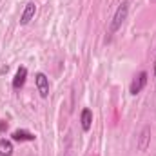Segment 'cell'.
<instances>
[{
    "label": "cell",
    "mask_w": 156,
    "mask_h": 156,
    "mask_svg": "<svg viewBox=\"0 0 156 156\" xmlns=\"http://www.w3.org/2000/svg\"><path fill=\"white\" fill-rule=\"evenodd\" d=\"M13 154V144L5 138H0V156H11Z\"/></svg>",
    "instance_id": "cell-9"
},
{
    "label": "cell",
    "mask_w": 156,
    "mask_h": 156,
    "mask_svg": "<svg viewBox=\"0 0 156 156\" xmlns=\"http://www.w3.org/2000/svg\"><path fill=\"white\" fill-rule=\"evenodd\" d=\"M11 136H13L15 142H33L35 140V134L29 133V131H26V129H16Z\"/></svg>",
    "instance_id": "cell-8"
},
{
    "label": "cell",
    "mask_w": 156,
    "mask_h": 156,
    "mask_svg": "<svg viewBox=\"0 0 156 156\" xmlns=\"http://www.w3.org/2000/svg\"><path fill=\"white\" fill-rule=\"evenodd\" d=\"M26 78H27V69L22 66L16 69L15 73V78H13V89H22L24 83H26Z\"/></svg>",
    "instance_id": "cell-7"
},
{
    "label": "cell",
    "mask_w": 156,
    "mask_h": 156,
    "mask_svg": "<svg viewBox=\"0 0 156 156\" xmlns=\"http://www.w3.org/2000/svg\"><path fill=\"white\" fill-rule=\"evenodd\" d=\"M154 78H156V60H154Z\"/></svg>",
    "instance_id": "cell-11"
},
{
    "label": "cell",
    "mask_w": 156,
    "mask_h": 156,
    "mask_svg": "<svg viewBox=\"0 0 156 156\" xmlns=\"http://www.w3.org/2000/svg\"><path fill=\"white\" fill-rule=\"evenodd\" d=\"M35 85H37V91L40 93L42 98H47V96H49V78L45 76L44 73H37V76H35Z\"/></svg>",
    "instance_id": "cell-3"
},
{
    "label": "cell",
    "mask_w": 156,
    "mask_h": 156,
    "mask_svg": "<svg viewBox=\"0 0 156 156\" xmlns=\"http://www.w3.org/2000/svg\"><path fill=\"white\" fill-rule=\"evenodd\" d=\"M80 125H82V129L85 131V133H89L91 131V127H93V111L91 109H82V113H80Z\"/></svg>",
    "instance_id": "cell-6"
},
{
    "label": "cell",
    "mask_w": 156,
    "mask_h": 156,
    "mask_svg": "<svg viewBox=\"0 0 156 156\" xmlns=\"http://www.w3.org/2000/svg\"><path fill=\"white\" fill-rule=\"evenodd\" d=\"M147 71H140L138 73V76H134V80L131 82V85H129V93L133 94V96H136V94H140L142 91H144V87L147 85Z\"/></svg>",
    "instance_id": "cell-2"
},
{
    "label": "cell",
    "mask_w": 156,
    "mask_h": 156,
    "mask_svg": "<svg viewBox=\"0 0 156 156\" xmlns=\"http://www.w3.org/2000/svg\"><path fill=\"white\" fill-rule=\"evenodd\" d=\"M4 129H7V122H4V120H0V133H2Z\"/></svg>",
    "instance_id": "cell-10"
},
{
    "label": "cell",
    "mask_w": 156,
    "mask_h": 156,
    "mask_svg": "<svg viewBox=\"0 0 156 156\" xmlns=\"http://www.w3.org/2000/svg\"><path fill=\"white\" fill-rule=\"evenodd\" d=\"M127 13H129V2L127 0H123L120 5H118L116 13H115V16H113V22H111V27H109V33L111 35H115L118 29L122 27V24H123V20L127 18Z\"/></svg>",
    "instance_id": "cell-1"
},
{
    "label": "cell",
    "mask_w": 156,
    "mask_h": 156,
    "mask_svg": "<svg viewBox=\"0 0 156 156\" xmlns=\"http://www.w3.org/2000/svg\"><path fill=\"white\" fill-rule=\"evenodd\" d=\"M35 13H37V4L35 2H27L22 15H20V26H27L33 18H35Z\"/></svg>",
    "instance_id": "cell-4"
},
{
    "label": "cell",
    "mask_w": 156,
    "mask_h": 156,
    "mask_svg": "<svg viewBox=\"0 0 156 156\" xmlns=\"http://www.w3.org/2000/svg\"><path fill=\"white\" fill-rule=\"evenodd\" d=\"M151 144V125H145L140 133V138H138V149L140 151H147Z\"/></svg>",
    "instance_id": "cell-5"
}]
</instances>
